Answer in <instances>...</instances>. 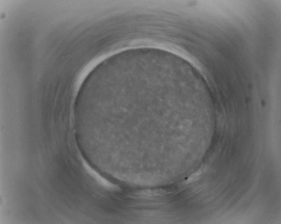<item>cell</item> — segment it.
Listing matches in <instances>:
<instances>
[{
	"label": "cell",
	"instance_id": "cell-1",
	"mask_svg": "<svg viewBox=\"0 0 281 224\" xmlns=\"http://www.w3.org/2000/svg\"><path fill=\"white\" fill-rule=\"evenodd\" d=\"M203 172V169H200L195 173H193L186 180V183L189 184L192 182H195L198 179Z\"/></svg>",
	"mask_w": 281,
	"mask_h": 224
}]
</instances>
